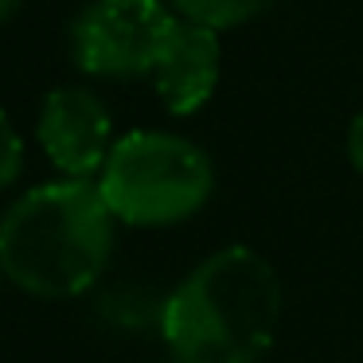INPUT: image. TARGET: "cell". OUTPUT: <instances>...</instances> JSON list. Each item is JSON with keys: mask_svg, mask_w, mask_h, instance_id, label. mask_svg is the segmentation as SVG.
I'll return each instance as SVG.
<instances>
[{"mask_svg": "<svg viewBox=\"0 0 363 363\" xmlns=\"http://www.w3.org/2000/svg\"><path fill=\"white\" fill-rule=\"evenodd\" d=\"M281 301V277L258 250L223 246L168 293L160 332L180 363H258Z\"/></svg>", "mask_w": 363, "mask_h": 363, "instance_id": "6da1fadb", "label": "cell"}, {"mask_svg": "<svg viewBox=\"0 0 363 363\" xmlns=\"http://www.w3.org/2000/svg\"><path fill=\"white\" fill-rule=\"evenodd\" d=\"M113 223L98 184L79 176L40 184L0 219V269L32 297H79L110 266Z\"/></svg>", "mask_w": 363, "mask_h": 363, "instance_id": "7a4b0ae2", "label": "cell"}, {"mask_svg": "<svg viewBox=\"0 0 363 363\" xmlns=\"http://www.w3.org/2000/svg\"><path fill=\"white\" fill-rule=\"evenodd\" d=\"M113 219L129 227H176L211 199L215 168L196 141L176 133H125L102 164Z\"/></svg>", "mask_w": 363, "mask_h": 363, "instance_id": "3957f363", "label": "cell"}, {"mask_svg": "<svg viewBox=\"0 0 363 363\" xmlns=\"http://www.w3.org/2000/svg\"><path fill=\"white\" fill-rule=\"evenodd\" d=\"M176 16L160 0H94L74 20V63L98 79L152 74Z\"/></svg>", "mask_w": 363, "mask_h": 363, "instance_id": "277c9868", "label": "cell"}, {"mask_svg": "<svg viewBox=\"0 0 363 363\" xmlns=\"http://www.w3.org/2000/svg\"><path fill=\"white\" fill-rule=\"evenodd\" d=\"M110 133L113 121L110 110L82 86H63L43 98L40 110V145L51 157V164L67 176L90 180L102 172L110 157Z\"/></svg>", "mask_w": 363, "mask_h": 363, "instance_id": "5b68a950", "label": "cell"}, {"mask_svg": "<svg viewBox=\"0 0 363 363\" xmlns=\"http://www.w3.org/2000/svg\"><path fill=\"white\" fill-rule=\"evenodd\" d=\"M219 67H223L219 28L180 16L157 67H152V82H157L164 110L176 113V118H188L199 106H207V98L219 86Z\"/></svg>", "mask_w": 363, "mask_h": 363, "instance_id": "8992f818", "label": "cell"}, {"mask_svg": "<svg viewBox=\"0 0 363 363\" xmlns=\"http://www.w3.org/2000/svg\"><path fill=\"white\" fill-rule=\"evenodd\" d=\"M274 4L277 0H172V9L180 12V16L211 24V28H219V32L262 16V12H269Z\"/></svg>", "mask_w": 363, "mask_h": 363, "instance_id": "52a82bcc", "label": "cell"}, {"mask_svg": "<svg viewBox=\"0 0 363 363\" xmlns=\"http://www.w3.org/2000/svg\"><path fill=\"white\" fill-rule=\"evenodd\" d=\"M20 172H24V141L9 121V113L0 110V191L12 188Z\"/></svg>", "mask_w": 363, "mask_h": 363, "instance_id": "ba28073f", "label": "cell"}, {"mask_svg": "<svg viewBox=\"0 0 363 363\" xmlns=\"http://www.w3.org/2000/svg\"><path fill=\"white\" fill-rule=\"evenodd\" d=\"M347 160H352L355 172H363V113L347 129Z\"/></svg>", "mask_w": 363, "mask_h": 363, "instance_id": "9c48e42d", "label": "cell"}, {"mask_svg": "<svg viewBox=\"0 0 363 363\" xmlns=\"http://www.w3.org/2000/svg\"><path fill=\"white\" fill-rule=\"evenodd\" d=\"M16 4H20V0H0V24H4V20L16 12Z\"/></svg>", "mask_w": 363, "mask_h": 363, "instance_id": "30bf717a", "label": "cell"}, {"mask_svg": "<svg viewBox=\"0 0 363 363\" xmlns=\"http://www.w3.org/2000/svg\"><path fill=\"white\" fill-rule=\"evenodd\" d=\"M0 277H4V269H0Z\"/></svg>", "mask_w": 363, "mask_h": 363, "instance_id": "8fae6325", "label": "cell"}, {"mask_svg": "<svg viewBox=\"0 0 363 363\" xmlns=\"http://www.w3.org/2000/svg\"><path fill=\"white\" fill-rule=\"evenodd\" d=\"M176 363H180V359H176Z\"/></svg>", "mask_w": 363, "mask_h": 363, "instance_id": "7c38bea8", "label": "cell"}]
</instances>
